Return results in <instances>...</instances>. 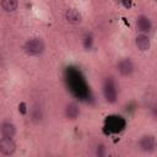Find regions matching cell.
Listing matches in <instances>:
<instances>
[{
  "instance_id": "6da1fadb",
  "label": "cell",
  "mask_w": 157,
  "mask_h": 157,
  "mask_svg": "<svg viewBox=\"0 0 157 157\" xmlns=\"http://www.w3.org/2000/svg\"><path fill=\"white\" fill-rule=\"evenodd\" d=\"M23 49H25L27 55L37 56V55H39L44 52L45 45H44V42L40 38H32V39H28L25 43Z\"/></svg>"
},
{
  "instance_id": "7a4b0ae2",
  "label": "cell",
  "mask_w": 157,
  "mask_h": 157,
  "mask_svg": "<svg viewBox=\"0 0 157 157\" xmlns=\"http://www.w3.org/2000/svg\"><path fill=\"white\" fill-rule=\"evenodd\" d=\"M103 94L108 103H114L117 101V87L112 78H105L103 83Z\"/></svg>"
},
{
  "instance_id": "3957f363",
  "label": "cell",
  "mask_w": 157,
  "mask_h": 157,
  "mask_svg": "<svg viewBox=\"0 0 157 157\" xmlns=\"http://www.w3.org/2000/svg\"><path fill=\"white\" fill-rule=\"evenodd\" d=\"M15 150H16V145L11 137H2L0 140V152L2 155H6V156L12 155Z\"/></svg>"
},
{
  "instance_id": "277c9868",
  "label": "cell",
  "mask_w": 157,
  "mask_h": 157,
  "mask_svg": "<svg viewBox=\"0 0 157 157\" xmlns=\"http://www.w3.org/2000/svg\"><path fill=\"white\" fill-rule=\"evenodd\" d=\"M117 67H118L119 74L123 75V76H129L134 71V64H132V61L130 59H123V60H120L118 63Z\"/></svg>"
},
{
  "instance_id": "5b68a950",
  "label": "cell",
  "mask_w": 157,
  "mask_h": 157,
  "mask_svg": "<svg viewBox=\"0 0 157 157\" xmlns=\"http://www.w3.org/2000/svg\"><path fill=\"white\" fill-rule=\"evenodd\" d=\"M65 20H66L69 23L77 25V23L81 22L82 16H81V13H80L77 10H75V9H69V10H66V12H65Z\"/></svg>"
},
{
  "instance_id": "8992f818",
  "label": "cell",
  "mask_w": 157,
  "mask_h": 157,
  "mask_svg": "<svg viewBox=\"0 0 157 157\" xmlns=\"http://www.w3.org/2000/svg\"><path fill=\"white\" fill-rule=\"evenodd\" d=\"M0 134L2 135V137H13L16 134V126L12 123H2L0 125Z\"/></svg>"
},
{
  "instance_id": "52a82bcc",
  "label": "cell",
  "mask_w": 157,
  "mask_h": 157,
  "mask_svg": "<svg viewBox=\"0 0 157 157\" xmlns=\"http://www.w3.org/2000/svg\"><path fill=\"white\" fill-rule=\"evenodd\" d=\"M140 146L142 151L146 152H151L155 148V137L152 135H145L142 136V139L140 140Z\"/></svg>"
},
{
  "instance_id": "ba28073f",
  "label": "cell",
  "mask_w": 157,
  "mask_h": 157,
  "mask_svg": "<svg viewBox=\"0 0 157 157\" xmlns=\"http://www.w3.org/2000/svg\"><path fill=\"white\" fill-rule=\"evenodd\" d=\"M151 26H152L151 25V21H150V18L147 16L141 15V16L137 17V20H136V27H137V29L140 32H148L151 29Z\"/></svg>"
},
{
  "instance_id": "9c48e42d",
  "label": "cell",
  "mask_w": 157,
  "mask_h": 157,
  "mask_svg": "<svg viewBox=\"0 0 157 157\" xmlns=\"http://www.w3.org/2000/svg\"><path fill=\"white\" fill-rule=\"evenodd\" d=\"M135 44L139 48V50H141V52L148 50L150 49V45H151L150 39H148V37L146 34H139L136 37V39H135Z\"/></svg>"
},
{
  "instance_id": "30bf717a",
  "label": "cell",
  "mask_w": 157,
  "mask_h": 157,
  "mask_svg": "<svg viewBox=\"0 0 157 157\" xmlns=\"http://www.w3.org/2000/svg\"><path fill=\"white\" fill-rule=\"evenodd\" d=\"M65 114H66V117H67L69 119L74 120V119H76V118L78 117L80 110H78V108H77L76 104L71 103V104H67V105H66V108H65Z\"/></svg>"
},
{
  "instance_id": "8fae6325",
  "label": "cell",
  "mask_w": 157,
  "mask_h": 157,
  "mask_svg": "<svg viewBox=\"0 0 157 157\" xmlns=\"http://www.w3.org/2000/svg\"><path fill=\"white\" fill-rule=\"evenodd\" d=\"M17 6H18L17 0H1V7L7 12L15 11L17 9Z\"/></svg>"
},
{
  "instance_id": "7c38bea8",
  "label": "cell",
  "mask_w": 157,
  "mask_h": 157,
  "mask_svg": "<svg viewBox=\"0 0 157 157\" xmlns=\"http://www.w3.org/2000/svg\"><path fill=\"white\" fill-rule=\"evenodd\" d=\"M32 119H33L34 121L42 119V112H40V109H39L38 107H34V108L32 109Z\"/></svg>"
},
{
  "instance_id": "4fadbf2b",
  "label": "cell",
  "mask_w": 157,
  "mask_h": 157,
  "mask_svg": "<svg viewBox=\"0 0 157 157\" xmlns=\"http://www.w3.org/2000/svg\"><path fill=\"white\" fill-rule=\"evenodd\" d=\"M20 110H21V113H23V114L26 113V104H25V103H21V104H20Z\"/></svg>"
}]
</instances>
